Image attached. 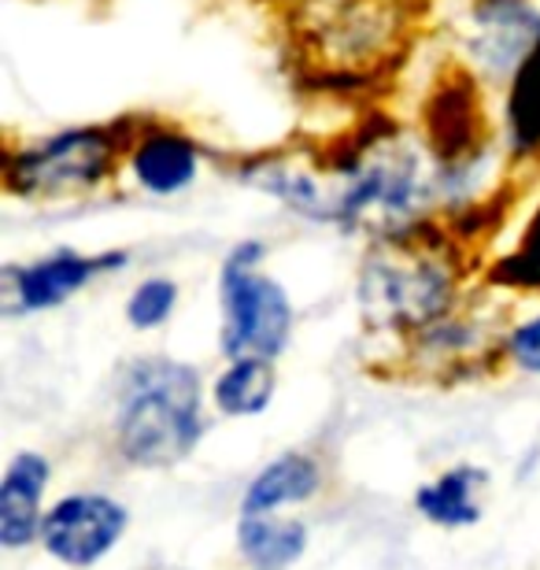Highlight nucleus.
I'll return each mask as SVG.
<instances>
[{"instance_id":"obj_14","label":"nucleus","mask_w":540,"mask_h":570,"mask_svg":"<svg viewBox=\"0 0 540 570\" xmlns=\"http://www.w3.org/2000/svg\"><path fill=\"white\" fill-rule=\"evenodd\" d=\"M237 552L252 570H289L307 552V527L282 515H240Z\"/></svg>"},{"instance_id":"obj_1","label":"nucleus","mask_w":540,"mask_h":570,"mask_svg":"<svg viewBox=\"0 0 540 570\" xmlns=\"http://www.w3.org/2000/svg\"><path fill=\"white\" fill-rule=\"evenodd\" d=\"M204 433V382L193 363L137 356L122 367L115 444L134 466H175Z\"/></svg>"},{"instance_id":"obj_8","label":"nucleus","mask_w":540,"mask_h":570,"mask_svg":"<svg viewBox=\"0 0 540 570\" xmlns=\"http://www.w3.org/2000/svg\"><path fill=\"white\" fill-rule=\"evenodd\" d=\"M422 134L433 153V164L444 170H467L485 138V111L474 78L467 71H448L422 111Z\"/></svg>"},{"instance_id":"obj_16","label":"nucleus","mask_w":540,"mask_h":570,"mask_svg":"<svg viewBox=\"0 0 540 570\" xmlns=\"http://www.w3.org/2000/svg\"><path fill=\"white\" fill-rule=\"evenodd\" d=\"M508 138L514 153H537L540 148V41L511 75Z\"/></svg>"},{"instance_id":"obj_11","label":"nucleus","mask_w":540,"mask_h":570,"mask_svg":"<svg viewBox=\"0 0 540 570\" xmlns=\"http://www.w3.org/2000/svg\"><path fill=\"white\" fill-rule=\"evenodd\" d=\"M52 466L41 452H16L0 478V544L8 552L27 549L41 538L45 522V485Z\"/></svg>"},{"instance_id":"obj_3","label":"nucleus","mask_w":540,"mask_h":570,"mask_svg":"<svg viewBox=\"0 0 540 570\" xmlns=\"http://www.w3.org/2000/svg\"><path fill=\"white\" fill-rule=\"evenodd\" d=\"M455 293V259L415 230L382 237L360 271V307L366 326L382 334H422L436 318L452 315Z\"/></svg>"},{"instance_id":"obj_9","label":"nucleus","mask_w":540,"mask_h":570,"mask_svg":"<svg viewBox=\"0 0 540 570\" xmlns=\"http://www.w3.org/2000/svg\"><path fill=\"white\" fill-rule=\"evenodd\" d=\"M540 41V11L530 0H478L470 11V52L489 75H514Z\"/></svg>"},{"instance_id":"obj_6","label":"nucleus","mask_w":540,"mask_h":570,"mask_svg":"<svg viewBox=\"0 0 540 570\" xmlns=\"http://www.w3.org/2000/svg\"><path fill=\"white\" fill-rule=\"evenodd\" d=\"M130 511L108 493H67L45 511L41 544L67 567H97L126 538Z\"/></svg>"},{"instance_id":"obj_17","label":"nucleus","mask_w":540,"mask_h":570,"mask_svg":"<svg viewBox=\"0 0 540 570\" xmlns=\"http://www.w3.org/2000/svg\"><path fill=\"white\" fill-rule=\"evenodd\" d=\"M178 307V282L170 278H145L134 285V293L126 296V323L134 330H159L167 323L170 315H175Z\"/></svg>"},{"instance_id":"obj_5","label":"nucleus","mask_w":540,"mask_h":570,"mask_svg":"<svg viewBox=\"0 0 540 570\" xmlns=\"http://www.w3.org/2000/svg\"><path fill=\"white\" fill-rule=\"evenodd\" d=\"M259 242H240L226 256L223 275H218V301H223V356H267L278 360L293 337V301L282 289L278 278L263 275Z\"/></svg>"},{"instance_id":"obj_10","label":"nucleus","mask_w":540,"mask_h":570,"mask_svg":"<svg viewBox=\"0 0 540 570\" xmlns=\"http://www.w3.org/2000/svg\"><path fill=\"white\" fill-rule=\"evenodd\" d=\"M126 170L153 197H178L200 175V145L178 127L148 122L145 130L130 134Z\"/></svg>"},{"instance_id":"obj_12","label":"nucleus","mask_w":540,"mask_h":570,"mask_svg":"<svg viewBox=\"0 0 540 570\" xmlns=\"http://www.w3.org/2000/svg\"><path fill=\"white\" fill-rule=\"evenodd\" d=\"M323 485V466L307 452H285L252 478L240 497V515H282L285 508L307 504Z\"/></svg>"},{"instance_id":"obj_13","label":"nucleus","mask_w":540,"mask_h":570,"mask_svg":"<svg viewBox=\"0 0 540 570\" xmlns=\"http://www.w3.org/2000/svg\"><path fill=\"white\" fill-rule=\"evenodd\" d=\"M485 493H489L485 466L459 463L452 471L436 474L433 482L419 485L415 508L433 522V527L463 530V527H474L481 519V511H485Z\"/></svg>"},{"instance_id":"obj_7","label":"nucleus","mask_w":540,"mask_h":570,"mask_svg":"<svg viewBox=\"0 0 540 570\" xmlns=\"http://www.w3.org/2000/svg\"><path fill=\"white\" fill-rule=\"evenodd\" d=\"M130 259L126 253H75V248H60L33 264H11L0 271V307L4 315H27L45 312V307H60L71 296H78L89 282L100 275L122 271Z\"/></svg>"},{"instance_id":"obj_18","label":"nucleus","mask_w":540,"mask_h":570,"mask_svg":"<svg viewBox=\"0 0 540 570\" xmlns=\"http://www.w3.org/2000/svg\"><path fill=\"white\" fill-rule=\"evenodd\" d=\"M500 282L519 285V289H540V208L533 212L522 245L500 264Z\"/></svg>"},{"instance_id":"obj_2","label":"nucleus","mask_w":540,"mask_h":570,"mask_svg":"<svg viewBox=\"0 0 540 570\" xmlns=\"http://www.w3.org/2000/svg\"><path fill=\"white\" fill-rule=\"evenodd\" d=\"M415 0H296L293 41L318 75L366 78L404 52Z\"/></svg>"},{"instance_id":"obj_19","label":"nucleus","mask_w":540,"mask_h":570,"mask_svg":"<svg viewBox=\"0 0 540 570\" xmlns=\"http://www.w3.org/2000/svg\"><path fill=\"white\" fill-rule=\"evenodd\" d=\"M503 348H508V356L519 371L540 374V312L514 326L508 341H503Z\"/></svg>"},{"instance_id":"obj_15","label":"nucleus","mask_w":540,"mask_h":570,"mask_svg":"<svg viewBox=\"0 0 540 570\" xmlns=\"http://www.w3.org/2000/svg\"><path fill=\"white\" fill-rule=\"evenodd\" d=\"M278 390V374H274V360L267 356H237L226 360L223 374L212 385V401L223 415L252 419L263 415Z\"/></svg>"},{"instance_id":"obj_4","label":"nucleus","mask_w":540,"mask_h":570,"mask_svg":"<svg viewBox=\"0 0 540 570\" xmlns=\"http://www.w3.org/2000/svg\"><path fill=\"white\" fill-rule=\"evenodd\" d=\"M126 148H130V134L115 122L45 134L22 148H8L4 189L22 200L89 197L119 170Z\"/></svg>"}]
</instances>
